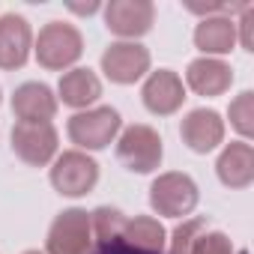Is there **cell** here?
<instances>
[{
    "label": "cell",
    "instance_id": "obj_14",
    "mask_svg": "<svg viewBox=\"0 0 254 254\" xmlns=\"http://www.w3.org/2000/svg\"><path fill=\"white\" fill-rule=\"evenodd\" d=\"M186 84L197 96H221L233 84V69L218 57H197L186 69Z\"/></svg>",
    "mask_w": 254,
    "mask_h": 254
},
{
    "label": "cell",
    "instance_id": "obj_20",
    "mask_svg": "<svg viewBox=\"0 0 254 254\" xmlns=\"http://www.w3.org/2000/svg\"><path fill=\"white\" fill-rule=\"evenodd\" d=\"M227 117H230V126H233L242 138L254 135V93H248V90L239 93V96L230 102Z\"/></svg>",
    "mask_w": 254,
    "mask_h": 254
},
{
    "label": "cell",
    "instance_id": "obj_13",
    "mask_svg": "<svg viewBox=\"0 0 254 254\" xmlns=\"http://www.w3.org/2000/svg\"><path fill=\"white\" fill-rule=\"evenodd\" d=\"M12 114L18 123H51L57 114V96L42 81H27L12 93Z\"/></svg>",
    "mask_w": 254,
    "mask_h": 254
},
{
    "label": "cell",
    "instance_id": "obj_3",
    "mask_svg": "<svg viewBox=\"0 0 254 254\" xmlns=\"http://www.w3.org/2000/svg\"><path fill=\"white\" fill-rule=\"evenodd\" d=\"M120 114L111 108V105H102V108H87V111H78L69 126H66V132L72 138V144L84 150H105L117 135H120Z\"/></svg>",
    "mask_w": 254,
    "mask_h": 254
},
{
    "label": "cell",
    "instance_id": "obj_12",
    "mask_svg": "<svg viewBox=\"0 0 254 254\" xmlns=\"http://www.w3.org/2000/svg\"><path fill=\"white\" fill-rule=\"evenodd\" d=\"M33 48V30L24 15H0V69H21Z\"/></svg>",
    "mask_w": 254,
    "mask_h": 254
},
{
    "label": "cell",
    "instance_id": "obj_9",
    "mask_svg": "<svg viewBox=\"0 0 254 254\" xmlns=\"http://www.w3.org/2000/svg\"><path fill=\"white\" fill-rule=\"evenodd\" d=\"M150 48L141 42H111L102 54V72L114 84H135L150 72Z\"/></svg>",
    "mask_w": 254,
    "mask_h": 254
},
{
    "label": "cell",
    "instance_id": "obj_2",
    "mask_svg": "<svg viewBox=\"0 0 254 254\" xmlns=\"http://www.w3.org/2000/svg\"><path fill=\"white\" fill-rule=\"evenodd\" d=\"M162 156H165V147H162L159 132L144 123L123 129L117 141V162L132 174H153L162 165Z\"/></svg>",
    "mask_w": 254,
    "mask_h": 254
},
{
    "label": "cell",
    "instance_id": "obj_7",
    "mask_svg": "<svg viewBox=\"0 0 254 254\" xmlns=\"http://www.w3.org/2000/svg\"><path fill=\"white\" fill-rule=\"evenodd\" d=\"M156 21L153 0H111L105 6V27L120 36V42H135L138 36L150 33Z\"/></svg>",
    "mask_w": 254,
    "mask_h": 254
},
{
    "label": "cell",
    "instance_id": "obj_26",
    "mask_svg": "<svg viewBox=\"0 0 254 254\" xmlns=\"http://www.w3.org/2000/svg\"><path fill=\"white\" fill-rule=\"evenodd\" d=\"M24 254H39V251H24Z\"/></svg>",
    "mask_w": 254,
    "mask_h": 254
},
{
    "label": "cell",
    "instance_id": "obj_15",
    "mask_svg": "<svg viewBox=\"0 0 254 254\" xmlns=\"http://www.w3.org/2000/svg\"><path fill=\"white\" fill-rule=\"evenodd\" d=\"M215 174L227 189H248L254 183V150H251V144L230 141L215 162Z\"/></svg>",
    "mask_w": 254,
    "mask_h": 254
},
{
    "label": "cell",
    "instance_id": "obj_6",
    "mask_svg": "<svg viewBox=\"0 0 254 254\" xmlns=\"http://www.w3.org/2000/svg\"><path fill=\"white\" fill-rule=\"evenodd\" d=\"M99 183V165L81 153V150H66L54 159L51 168V186L66 194V197H81L87 191H93V186Z\"/></svg>",
    "mask_w": 254,
    "mask_h": 254
},
{
    "label": "cell",
    "instance_id": "obj_11",
    "mask_svg": "<svg viewBox=\"0 0 254 254\" xmlns=\"http://www.w3.org/2000/svg\"><path fill=\"white\" fill-rule=\"evenodd\" d=\"M141 99H144L147 111H153L159 117H171V114H177L183 108V99H186L183 78L177 72H171V69L150 72V78L144 81Z\"/></svg>",
    "mask_w": 254,
    "mask_h": 254
},
{
    "label": "cell",
    "instance_id": "obj_17",
    "mask_svg": "<svg viewBox=\"0 0 254 254\" xmlns=\"http://www.w3.org/2000/svg\"><path fill=\"white\" fill-rule=\"evenodd\" d=\"M57 93H60L63 105H69V108H90L102 96V81H99V75L93 69L78 66V69L63 72Z\"/></svg>",
    "mask_w": 254,
    "mask_h": 254
},
{
    "label": "cell",
    "instance_id": "obj_25",
    "mask_svg": "<svg viewBox=\"0 0 254 254\" xmlns=\"http://www.w3.org/2000/svg\"><path fill=\"white\" fill-rule=\"evenodd\" d=\"M69 9L78 15H93V12H99V3L96 0H90V3H69Z\"/></svg>",
    "mask_w": 254,
    "mask_h": 254
},
{
    "label": "cell",
    "instance_id": "obj_19",
    "mask_svg": "<svg viewBox=\"0 0 254 254\" xmlns=\"http://www.w3.org/2000/svg\"><path fill=\"white\" fill-rule=\"evenodd\" d=\"M90 227H93V242H102V239H114L123 233L126 227V215L114 206H99L90 212Z\"/></svg>",
    "mask_w": 254,
    "mask_h": 254
},
{
    "label": "cell",
    "instance_id": "obj_10",
    "mask_svg": "<svg viewBox=\"0 0 254 254\" xmlns=\"http://www.w3.org/2000/svg\"><path fill=\"white\" fill-rule=\"evenodd\" d=\"M180 138L191 153H212L224 141V120L212 108H197L189 111L180 123Z\"/></svg>",
    "mask_w": 254,
    "mask_h": 254
},
{
    "label": "cell",
    "instance_id": "obj_4",
    "mask_svg": "<svg viewBox=\"0 0 254 254\" xmlns=\"http://www.w3.org/2000/svg\"><path fill=\"white\" fill-rule=\"evenodd\" d=\"M197 183L180 171L159 174L150 186V206L168 218H186L197 206Z\"/></svg>",
    "mask_w": 254,
    "mask_h": 254
},
{
    "label": "cell",
    "instance_id": "obj_1",
    "mask_svg": "<svg viewBox=\"0 0 254 254\" xmlns=\"http://www.w3.org/2000/svg\"><path fill=\"white\" fill-rule=\"evenodd\" d=\"M33 51H36V60L42 69L48 72H69L78 57L84 54V36L75 24H66V21H48L36 42H33Z\"/></svg>",
    "mask_w": 254,
    "mask_h": 254
},
{
    "label": "cell",
    "instance_id": "obj_22",
    "mask_svg": "<svg viewBox=\"0 0 254 254\" xmlns=\"http://www.w3.org/2000/svg\"><path fill=\"white\" fill-rule=\"evenodd\" d=\"M191 254H236V248H233V242H230L227 233H221V230H203L194 239Z\"/></svg>",
    "mask_w": 254,
    "mask_h": 254
},
{
    "label": "cell",
    "instance_id": "obj_8",
    "mask_svg": "<svg viewBox=\"0 0 254 254\" xmlns=\"http://www.w3.org/2000/svg\"><path fill=\"white\" fill-rule=\"evenodd\" d=\"M57 141L54 123H15L12 129V153L30 168H45L57 156Z\"/></svg>",
    "mask_w": 254,
    "mask_h": 254
},
{
    "label": "cell",
    "instance_id": "obj_16",
    "mask_svg": "<svg viewBox=\"0 0 254 254\" xmlns=\"http://www.w3.org/2000/svg\"><path fill=\"white\" fill-rule=\"evenodd\" d=\"M194 45L203 51V57H218L227 54L236 45V21L230 15H209L200 18L194 27Z\"/></svg>",
    "mask_w": 254,
    "mask_h": 254
},
{
    "label": "cell",
    "instance_id": "obj_18",
    "mask_svg": "<svg viewBox=\"0 0 254 254\" xmlns=\"http://www.w3.org/2000/svg\"><path fill=\"white\" fill-rule=\"evenodd\" d=\"M123 239L129 242L132 248L147 251V254H165V251H168V233H165L162 221L153 218V215H135V218H126Z\"/></svg>",
    "mask_w": 254,
    "mask_h": 254
},
{
    "label": "cell",
    "instance_id": "obj_24",
    "mask_svg": "<svg viewBox=\"0 0 254 254\" xmlns=\"http://www.w3.org/2000/svg\"><path fill=\"white\" fill-rule=\"evenodd\" d=\"M93 254H147V251H138V248H132L129 242L123 239V233H120V236H114V239L93 242Z\"/></svg>",
    "mask_w": 254,
    "mask_h": 254
},
{
    "label": "cell",
    "instance_id": "obj_23",
    "mask_svg": "<svg viewBox=\"0 0 254 254\" xmlns=\"http://www.w3.org/2000/svg\"><path fill=\"white\" fill-rule=\"evenodd\" d=\"M236 42H242L245 51H254V6L251 3L242 9V18L236 24Z\"/></svg>",
    "mask_w": 254,
    "mask_h": 254
},
{
    "label": "cell",
    "instance_id": "obj_5",
    "mask_svg": "<svg viewBox=\"0 0 254 254\" xmlns=\"http://www.w3.org/2000/svg\"><path fill=\"white\" fill-rule=\"evenodd\" d=\"M45 254H93V227L87 209H63L48 230Z\"/></svg>",
    "mask_w": 254,
    "mask_h": 254
},
{
    "label": "cell",
    "instance_id": "obj_21",
    "mask_svg": "<svg viewBox=\"0 0 254 254\" xmlns=\"http://www.w3.org/2000/svg\"><path fill=\"white\" fill-rule=\"evenodd\" d=\"M203 230H206L203 218H183V224H177V230L171 233V248L165 254H191V245Z\"/></svg>",
    "mask_w": 254,
    "mask_h": 254
}]
</instances>
